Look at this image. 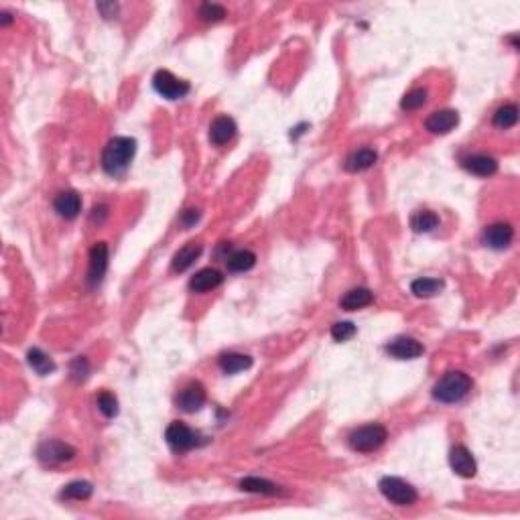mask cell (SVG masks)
I'll list each match as a JSON object with an SVG mask.
<instances>
[{
    "label": "cell",
    "instance_id": "obj_1",
    "mask_svg": "<svg viewBox=\"0 0 520 520\" xmlns=\"http://www.w3.org/2000/svg\"><path fill=\"white\" fill-rule=\"evenodd\" d=\"M136 153V141L128 136L112 138L104 153H102V167L108 175H120L128 169L132 156Z\"/></svg>",
    "mask_w": 520,
    "mask_h": 520
},
{
    "label": "cell",
    "instance_id": "obj_19",
    "mask_svg": "<svg viewBox=\"0 0 520 520\" xmlns=\"http://www.w3.org/2000/svg\"><path fill=\"white\" fill-rule=\"evenodd\" d=\"M199 254H201V244H195V242L185 244L183 248L177 250L175 256H173V271H177V273L187 271V269L199 258Z\"/></svg>",
    "mask_w": 520,
    "mask_h": 520
},
{
    "label": "cell",
    "instance_id": "obj_5",
    "mask_svg": "<svg viewBox=\"0 0 520 520\" xmlns=\"http://www.w3.org/2000/svg\"><path fill=\"white\" fill-rule=\"evenodd\" d=\"M153 86L154 90L161 93L163 98H167V100H179V98H183L189 92V84L183 82V80H179V78H175L167 69H159L154 73Z\"/></svg>",
    "mask_w": 520,
    "mask_h": 520
},
{
    "label": "cell",
    "instance_id": "obj_17",
    "mask_svg": "<svg viewBox=\"0 0 520 520\" xmlns=\"http://www.w3.org/2000/svg\"><path fill=\"white\" fill-rule=\"evenodd\" d=\"M55 212L65 217V219H73L82 210V199L75 191H63L55 197Z\"/></svg>",
    "mask_w": 520,
    "mask_h": 520
},
{
    "label": "cell",
    "instance_id": "obj_13",
    "mask_svg": "<svg viewBox=\"0 0 520 520\" xmlns=\"http://www.w3.org/2000/svg\"><path fill=\"white\" fill-rule=\"evenodd\" d=\"M459 124V114L456 110H437L425 123V128L433 134H447Z\"/></svg>",
    "mask_w": 520,
    "mask_h": 520
},
{
    "label": "cell",
    "instance_id": "obj_11",
    "mask_svg": "<svg viewBox=\"0 0 520 520\" xmlns=\"http://www.w3.org/2000/svg\"><path fill=\"white\" fill-rule=\"evenodd\" d=\"M386 352L397 360H413L419 358L425 352V348L413 337H397L386 346Z\"/></svg>",
    "mask_w": 520,
    "mask_h": 520
},
{
    "label": "cell",
    "instance_id": "obj_6",
    "mask_svg": "<svg viewBox=\"0 0 520 520\" xmlns=\"http://www.w3.org/2000/svg\"><path fill=\"white\" fill-rule=\"evenodd\" d=\"M165 439L171 445L173 451L177 454H185L189 449H193L197 445V433L193 429H189L181 421H173L167 431H165Z\"/></svg>",
    "mask_w": 520,
    "mask_h": 520
},
{
    "label": "cell",
    "instance_id": "obj_34",
    "mask_svg": "<svg viewBox=\"0 0 520 520\" xmlns=\"http://www.w3.org/2000/svg\"><path fill=\"white\" fill-rule=\"evenodd\" d=\"M197 219H199V212H197V210H187V212H183V215H181V224H183L185 228H191Z\"/></svg>",
    "mask_w": 520,
    "mask_h": 520
},
{
    "label": "cell",
    "instance_id": "obj_31",
    "mask_svg": "<svg viewBox=\"0 0 520 520\" xmlns=\"http://www.w3.org/2000/svg\"><path fill=\"white\" fill-rule=\"evenodd\" d=\"M199 17L204 21H222L226 17V8L219 6V4H212V2H206L199 6Z\"/></svg>",
    "mask_w": 520,
    "mask_h": 520
},
{
    "label": "cell",
    "instance_id": "obj_29",
    "mask_svg": "<svg viewBox=\"0 0 520 520\" xmlns=\"http://www.w3.org/2000/svg\"><path fill=\"white\" fill-rule=\"evenodd\" d=\"M98 409H100V413H102L104 417L112 419V417L118 415V400H116V397H114L112 393L104 391V393L98 395Z\"/></svg>",
    "mask_w": 520,
    "mask_h": 520
},
{
    "label": "cell",
    "instance_id": "obj_4",
    "mask_svg": "<svg viewBox=\"0 0 520 520\" xmlns=\"http://www.w3.org/2000/svg\"><path fill=\"white\" fill-rule=\"evenodd\" d=\"M378 488L382 492V496L386 500H391L393 504L397 506H411L417 502V490L413 488L409 482L400 480V478H393V476H386L380 480Z\"/></svg>",
    "mask_w": 520,
    "mask_h": 520
},
{
    "label": "cell",
    "instance_id": "obj_15",
    "mask_svg": "<svg viewBox=\"0 0 520 520\" xmlns=\"http://www.w3.org/2000/svg\"><path fill=\"white\" fill-rule=\"evenodd\" d=\"M222 280H224V276H222L219 271H215V269H201L199 273H195V275L191 276L189 289L193 293H208V291H212L215 287H219Z\"/></svg>",
    "mask_w": 520,
    "mask_h": 520
},
{
    "label": "cell",
    "instance_id": "obj_21",
    "mask_svg": "<svg viewBox=\"0 0 520 520\" xmlns=\"http://www.w3.org/2000/svg\"><path fill=\"white\" fill-rule=\"evenodd\" d=\"M226 265L232 273H246L256 265V254L250 250H236L226 258Z\"/></svg>",
    "mask_w": 520,
    "mask_h": 520
},
{
    "label": "cell",
    "instance_id": "obj_10",
    "mask_svg": "<svg viewBox=\"0 0 520 520\" xmlns=\"http://www.w3.org/2000/svg\"><path fill=\"white\" fill-rule=\"evenodd\" d=\"M449 463H451V469L461 476V478H474L476 472H478V465H476V459L469 454L467 447L463 445H456L449 454Z\"/></svg>",
    "mask_w": 520,
    "mask_h": 520
},
{
    "label": "cell",
    "instance_id": "obj_24",
    "mask_svg": "<svg viewBox=\"0 0 520 520\" xmlns=\"http://www.w3.org/2000/svg\"><path fill=\"white\" fill-rule=\"evenodd\" d=\"M240 488L244 492H252V494H262V496H276L283 492L276 484L269 482V480H262V478H244L240 482Z\"/></svg>",
    "mask_w": 520,
    "mask_h": 520
},
{
    "label": "cell",
    "instance_id": "obj_23",
    "mask_svg": "<svg viewBox=\"0 0 520 520\" xmlns=\"http://www.w3.org/2000/svg\"><path fill=\"white\" fill-rule=\"evenodd\" d=\"M250 366H252V358L244 356V354H224L219 358V368L226 374H238L242 370H248Z\"/></svg>",
    "mask_w": 520,
    "mask_h": 520
},
{
    "label": "cell",
    "instance_id": "obj_8",
    "mask_svg": "<svg viewBox=\"0 0 520 520\" xmlns=\"http://www.w3.org/2000/svg\"><path fill=\"white\" fill-rule=\"evenodd\" d=\"M512 238H514V230L506 222L490 224L488 228L484 230V242L494 250H504L506 246H510Z\"/></svg>",
    "mask_w": 520,
    "mask_h": 520
},
{
    "label": "cell",
    "instance_id": "obj_14",
    "mask_svg": "<svg viewBox=\"0 0 520 520\" xmlns=\"http://www.w3.org/2000/svg\"><path fill=\"white\" fill-rule=\"evenodd\" d=\"M236 134V123L230 116H219L210 126V143L215 147H222L230 143Z\"/></svg>",
    "mask_w": 520,
    "mask_h": 520
},
{
    "label": "cell",
    "instance_id": "obj_18",
    "mask_svg": "<svg viewBox=\"0 0 520 520\" xmlns=\"http://www.w3.org/2000/svg\"><path fill=\"white\" fill-rule=\"evenodd\" d=\"M376 159H378L376 151H372V149H358V151H354V153L346 159L343 167L350 173H360V171L370 169L376 163Z\"/></svg>",
    "mask_w": 520,
    "mask_h": 520
},
{
    "label": "cell",
    "instance_id": "obj_28",
    "mask_svg": "<svg viewBox=\"0 0 520 520\" xmlns=\"http://www.w3.org/2000/svg\"><path fill=\"white\" fill-rule=\"evenodd\" d=\"M517 123H519V108H517V104H506V106H502L494 114V124L498 128H512Z\"/></svg>",
    "mask_w": 520,
    "mask_h": 520
},
{
    "label": "cell",
    "instance_id": "obj_25",
    "mask_svg": "<svg viewBox=\"0 0 520 520\" xmlns=\"http://www.w3.org/2000/svg\"><path fill=\"white\" fill-rule=\"evenodd\" d=\"M437 226H439V217H437V214L429 212V210L417 212V214L411 217V228H413L417 234H429V232H433Z\"/></svg>",
    "mask_w": 520,
    "mask_h": 520
},
{
    "label": "cell",
    "instance_id": "obj_2",
    "mask_svg": "<svg viewBox=\"0 0 520 520\" xmlns=\"http://www.w3.org/2000/svg\"><path fill=\"white\" fill-rule=\"evenodd\" d=\"M472 388V378L461 372V370H454L447 372L435 386H433V398L439 402H459L461 398L465 397Z\"/></svg>",
    "mask_w": 520,
    "mask_h": 520
},
{
    "label": "cell",
    "instance_id": "obj_32",
    "mask_svg": "<svg viewBox=\"0 0 520 520\" xmlns=\"http://www.w3.org/2000/svg\"><path fill=\"white\" fill-rule=\"evenodd\" d=\"M354 336H356V325L350 323V321H339V323H336L332 328V337L336 341H348V339H352Z\"/></svg>",
    "mask_w": 520,
    "mask_h": 520
},
{
    "label": "cell",
    "instance_id": "obj_33",
    "mask_svg": "<svg viewBox=\"0 0 520 520\" xmlns=\"http://www.w3.org/2000/svg\"><path fill=\"white\" fill-rule=\"evenodd\" d=\"M69 372H71V376L78 380V382H82V380H86L88 378V374H90V362L86 360V358H75L73 362H71V368H69Z\"/></svg>",
    "mask_w": 520,
    "mask_h": 520
},
{
    "label": "cell",
    "instance_id": "obj_26",
    "mask_svg": "<svg viewBox=\"0 0 520 520\" xmlns=\"http://www.w3.org/2000/svg\"><path fill=\"white\" fill-rule=\"evenodd\" d=\"M92 484L90 482H84V480H78V482H71V484H67L62 492V498L63 500H78V502H82V500H88L90 496H92Z\"/></svg>",
    "mask_w": 520,
    "mask_h": 520
},
{
    "label": "cell",
    "instance_id": "obj_12",
    "mask_svg": "<svg viewBox=\"0 0 520 520\" xmlns=\"http://www.w3.org/2000/svg\"><path fill=\"white\" fill-rule=\"evenodd\" d=\"M106 269H108V246H106V242H98V244L92 248V252H90V273H88V280H90L92 287H96V285L104 278Z\"/></svg>",
    "mask_w": 520,
    "mask_h": 520
},
{
    "label": "cell",
    "instance_id": "obj_20",
    "mask_svg": "<svg viewBox=\"0 0 520 520\" xmlns=\"http://www.w3.org/2000/svg\"><path fill=\"white\" fill-rule=\"evenodd\" d=\"M374 301V295L368 291V289H352V291H348L343 297H341V301H339V307L341 309H346V311H356V309H362V307L370 305Z\"/></svg>",
    "mask_w": 520,
    "mask_h": 520
},
{
    "label": "cell",
    "instance_id": "obj_7",
    "mask_svg": "<svg viewBox=\"0 0 520 520\" xmlns=\"http://www.w3.org/2000/svg\"><path fill=\"white\" fill-rule=\"evenodd\" d=\"M37 456L41 459V463H45V465H57V463L69 461L73 458L75 449L63 441H45V443H41Z\"/></svg>",
    "mask_w": 520,
    "mask_h": 520
},
{
    "label": "cell",
    "instance_id": "obj_27",
    "mask_svg": "<svg viewBox=\"0 0 520 520\" xmlns=\"http://www.w3.org/2000/svg\"><path fill=\"white\" fill-rule=\"evenodd\" d=\"M443 289V283L439 278H417L411 285V291L417 297H433Z\"/></svg>",
    "mask_w": 520,
    "mask_h": 520
},
{
    "label": "cell",
    "instance_id": "obj_30",
    "mask_svg": "<svg viewBox=\"0 0 520 520\" xmlns=\"http://www.w3.org/2000/svg\"><path fill=\"white\" fill-rule=\"evenodd\" d=\"M425 102H427V92L417 88V90H411L402 98L400 106H402V110H419Z\"/></svg>",
    "mask_w": 520,
    "mask_h": 520
},
{
    "label": "cell",
    "instance_id": "obj_16",
    "mask_svg": "<svg viewBox=\"0 0 520 520\" xmlns=\"http://www.w3.org/2000/svg\"><path fill=\"white\" fill-rule=\"evenodd\" d=\"M463 167L474 173V175H480V177H490L498 171V163L494 156H488V154H472V156H465L463 159Z\"/></svg>",
    "mask_w": 520,
    "mask_h": 520
},
{
    "label": "cell",
    "instance_id": "obj_3",
    "mask_svg": "<svg viewBox=\"0 0 520 520\" xmlns=\"http://www.w3.org/2000/svg\"><path fill=\"white\" fill-rule=\"evenodd\" d=\"M388 437V431L374 423V425H364V427L356 429L352 435H350V445L352 449L360 451V454H370V451H376Z\"/></svg>",
    "mask_w": 520,
    "mask_h": 520
},
{
    "label": "cell",
    "instance_id": "obj_22",
    "mask_svg": "<svg viewBox=\"0 0 520 520\" xmlns=\"http://www.w3.org/2000/svg\"><path fill=\"white\" fill-rule=\"evenodd\" d=\"M27 362H29V366L39 374V376H47V374H51V372H55V362L43 352V350H39V348H33L29 350V354H27Z\"/></svg>",
    "mask_w": 520,
    "mask_h": 520
},
{
    "label": "cell",
    "instance_id": "obj_9",
    "mask_svg": "<svg viewBox=\"0 0 520 520\" xmlns=\"http://www.w3.org/2000/svg\"><path fill=\"white\" fill-rule=\"evenodd\" d=\"M206 404V388L199 382L187 384L177 395V406L185 413H197Z\"/></svg>",
    "mask_w": 520,
    "mask_h": 520
}]
</instances>
